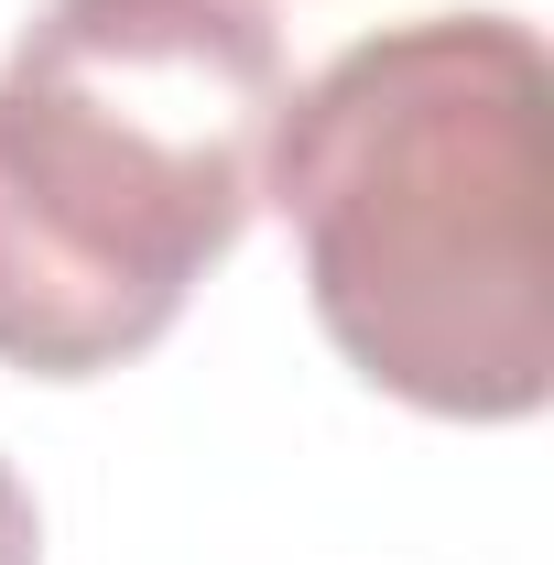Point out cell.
<instances>
[{"label": "cell", "mask_w": 554, "mask_h": 565, "mask_svg": "<svg viewBox=\"0 0 554 565\" xmlns=\"http://www.w3.org/2000/svg\"><path fill=\"white\" fill-rule=\"evenodd\" d=\"M327 349L435 424L554 403L544 44L522 11H424L338 44L262 152Z\"/></svg>", "instance_id": "1"}, {"label": "cell", "mask_w": 554, "mask_h": 565, "mask_svg": "<svg viewBox=\"0 0 554 565\" xmlns=\"http://www.w3.org/2000/svg\"><path fill=\"white\" fill-rule=\"evenodd\" d=\"M273 0H44L0 55V370L109 381L262 217Z\"/></svg>", "instance_id": "2"}, {"label": "cell", "mask_w": 554, "mask_h": 565, "mask_svg": "<svg viewBox=\"0 0 554 565\" xmlns=\"http://www.w3.org/2000/svg\"><path fill=\"white\" fill-rule=\"evenodd\" d=\"M0 565H44V511H33L11 457H0Z\"/></svg>", "instance_id": "3"}]
</instances>
